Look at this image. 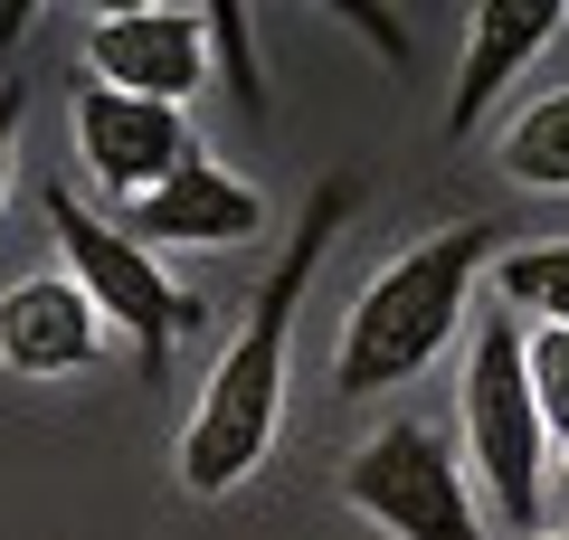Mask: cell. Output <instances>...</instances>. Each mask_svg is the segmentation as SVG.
Here are the masks:
<instances>
[{
    "mask_svg": "<svg viewBox=\"0 0 569 540\" xmlns=\"http://www.w3.org/2000/svg\"><path fill=\"white\" fill-rule=\"evenodd\" d=\"M20 114H29V96L0 86V200H10V142H20Z\"/></svg>",
    "mask_w": 569,
    "mask_h": 540,
    "instance_id": "9a60e30c",
    "label": "cell"
},
{
    "mask_svg": "<svg viewBox=\"0 0 569 540\" xmlns=\"http://www.w3.org/2000/svg\"><path fill=\"white\" fill-rule=\"evenodd\" d=\"M86 67L96 86L142 104H190L209 86V20L200 10H104L86 29Z\"/></svg>",
    "mask_w": 569,
    "mask_h": 540,
    "instance_id": "8992f818",
    "label": "cell"
},
{
    "mask_svg": "<svg viewBox=\"0 0 569 540\" xmlns=\"http://www.w3.org/2000/svg\"><path fill=\"white\" fill-rule=\"evenodd\" d=\"M257 228H266V200L238 171H219V161H190V171H171L162 190H142L123 209L133 247H247Z\"/></svg>",
    "mask_w": 569,
    "mask_h": 540,
    "instance_id": "ba28073f",
    "label": "cell"
},
{
    "mask_svg": "<svg viewBox=\"0 0 569 540\" xmlns=\"http://www.w3.org/2000/svg\"><path fill=\"white\" fill-rule=\"evenodd\" d=\"M342 493L361 502V512L380 521L389 540H493V531H485V512L466 502V474H456V456L437 446V427H418V418L380 427V437L351 456Z\"/></svg>",
    "mask_w": 569,
    "mask_h": 540,
    "instance_id": "5b68a950",
    "label": "cell"
},
{
    "mask_svg": "<svg viewBox=\"0 0 569 540\" xmlns=\"http://www.w3.org/2000/svg\"><path fill=\"white\" fill-rule=\"evenodd\" d=\"M522 370H531L541 437H550V446H569V332H560V322H541V332L522 341Z\"/></svg>",
    "mask_w": 569,
    "mask_h": 540,
    "instance_id": "4fadbf2b",
    "label": "cell"
},
{
    "mask_svg": "<svg viewBox=\"0 0 569 540\" xmlns=\"http://www.w3.org/2000/svg\"><path fill=\"white\" fill-rule=\"evenodd\" d=\"M0 360L29 380H58L96 360V303L77 294V276H29L0 294Z\"/></svg>",
    "mask_w": 569,
    "mask_h": 540,
    "instance_id": "9c48e42d",
    "label": "cell"
},
{
    "mask_svg": "<svg viewBox=\"0 0 569 540\" xmlns=\"http://www.w3.org/2000/svg\"><path fill=\"white\" fill-rule=\"evenodd\" d=\"M550 493H560V512H569V446H560V474H550Z\"/></svg>",
    "mask_w": 569,
    "mask_h": 540,
    "instance_id": "2e32d148",
    "label": "cell"
},
{
    "mask_svg": "<svg viewBox=\"0 0 569 540\" xmlns=\"http://www.w3.org/2000/svg\"><path fill=\"white\" fill-rule=\"evenodd\" d=\"M466 446H475V474L493 483L512 521L541 512V408H531V370H522V332H512V303H485L475 322V360H466Z\"/></svg>",
    "mask_w": 569,
    "mask_h": 540,
    "instance_id": "277c9868",
    "label": "cell"
},
{
    "mask_svg": "<svg viewBox=\"0 0 569 540\" xmlns=\"http://www.w3.org/2000/svg\"><path fill=\"white\" fill-rule=\"evenodd\" d=\"M503 180H522V190H569V96H541L503 133Z\"/></svg>",
    "mask_w": 569,
    "mask_h": 540,
    "instance_id": "8fae6325",
    "label": "cell"
},
{
    "mask_svg": "<svg viewBox=\"0 0 569 540\" xmlns=\"http://www.w3.org/2000/svg\"><path fill=\"white\" fill-rule=\"evenodd\" d=\"M342 209H351V190H342V180H323V190H313V209H305V228H295V247H284V266L257 284V313L238 322L228 360L209 370L200 408H190V437H181V483H190V493H238V483L266 464L276 418H284V332H295L305 276L323 266Z\"/></svg>",
    "mask_w": 569,
    "mask_h": 540,
    "instance_id": "6da1fadb",
    "label": "cell"
},
{
    "mask_svg": "<svg viewBox=\"0 0 569 540\" xmlns=\"http://www.w3.org/2000/svg\"><path fill=\"white\" fill-rule=\"evenodd\" d=\"M493 257H503V228L493 219H456L427 247H408L399 266H380V284H370V294L351 303V322H342V370H332L342 399H380V389L418 380L427 360L447 351L456 313H466L475 276H485Z\"/></svg>",
    "mask_w": 569,
    "mask_h": 540,
    "instance_id": "7a4b0ae2",
    "label": "cell"
},
{
    "mask_svg": "<svg viewBox=\"0 0 569 540\" xmlns=\"http://www.w3.org/2000/svg\"><path fill=\"white\" fill-rule=\"evenodd\" d=\"M550 29H560V0H485V10H475V29H466V77H456V104H447V133H475V123H485V104L550 48Z\"/></svg>",
    "mask_w": 569,
    "mask_h": 540,
    "instance_id": "30bf717a",
    "label": "cell"
},
{
    "mask_svg": "<svg viewBox=\"0 0 569 540\" xmlns=\"http://www.w3.org/2000/svg\"><path fill=\"white\" fill-rule=\"evenodd\" d=\"M209 20V48H219V77L238 86V104L247 114H266V77H257V48H247V10L238 0H219V10H200Z\"/></svg>",
    "mask_w": 569,
    "mask_h": 540,
    "instance_id": "5bb4252c",
    "label": "cell"
},
{
    "mask_svg": "<svg viewBox=\"0 0 569 540\" xmlns=\"http://www.w3.org/2000/svg\"><path fill=\"white\" fill-rule=\"evenodd\" d=\"M541 540H569V531H541Z\"/></svg>",
    "mask_w": 569,
    "mask_h": 540,
    "instance_id": "e0dca14e",
    "label": "cell"
},
{
    "mask_svg": "<svg viewBox=\"0 0 569 540\" xmlns=\"http://www.w3.org/2000/svg\"><path fill=\"white\" fill-rule=\"evenodd\" d=\"M77 142H86V171L114 190L123 209L142 200V190H162L171 171H190V123H181V104H142V96H114V86H96L86 77V96H77Z\"/></svg>",
    "mask_w": 569,
    "mask_h": 540,
    "instance_id": "52a82bcc",
    "label": "cell"
},
{
    "mask_svg": "<svg viewBox=\"0 0 569 540\" xmlns=\"http://www.w3.org/2000/svg\"><path fill=\"white\" fill-rule=\"evenodd\" d=\"M48 228H58V257H67V276H77V294L96 303V322H123V332H133L142 370H162L171 332L209 322V303L181 294V284L152 266V247H133L123 228H104L96 209H77L67 190H48Z\"/></svg>",
    "mask_w": 569,
    "mask_h": 540,
    "instance_id": "3957f363",
    "label": "cell"
},
{
    "mask_svg": "<svg viewBox=\"0 0 569 540\" xmlns=\"http://www.w3.org/2000/svg\"><path fill=\"white\" fill-rule=\"evenodd\" d=\"M493 303H512V313H541V322H560V332H569V238H550V247H512L503 276H493Z\"/></svg>",
    "mask_w": 569,
    "mask_h": 540,
    "instance_id": "7c38bea8",
    "label": "cell"
}]
</instances>
